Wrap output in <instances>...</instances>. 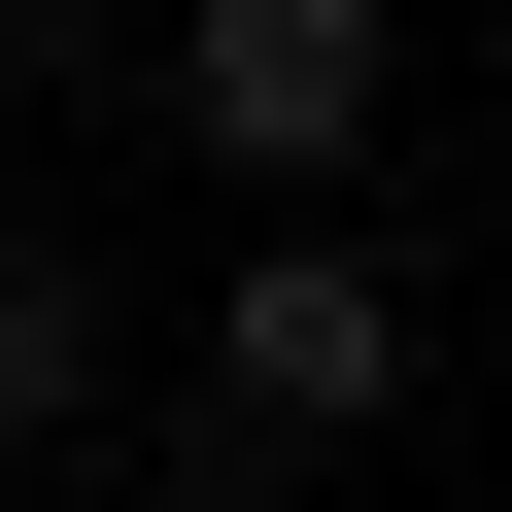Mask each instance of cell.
Instances as JSON below:
<instances>
[{"mask_svg": "<svg viewBox=\"0 0 512 512\" xmlns=\"http://www.w3.org/2000/svg\"><path fill=\"white\" fill-rule=\"evenodd\" d=\"M137 69H171V137H205L239 205H342L376 103H410V0H171Z\"/></svg>", "mask_w": 512, "mask_h": 512, "instance_id": "obj_1", "label": "cell"}, {"mask_svg": "<svg viewBox=\"0 0 512 512\" xmlns=\"http://www.w3.org/2000/svg\"><path fill=\"white\" fill-rule=\"evenodd\" d=\"M205 410H239V444H274V478L410 410V274H376V239H342V205H274V239H239V274H205Z\"/></svg>", "mask_w": 512, "mask_h": 512, "instance_id": "obj_2", "label": "cell"}, {"mask_svg": "<svg viewBox=\"0 0 512 512\" xmlns=\"http://www.w3.org/2000/svg\"><path fill=\"white\" fill-rule=\"evenodd\" d=\"M171 0H0V103H69V69H137Z\"/></svg>", "mask_w": 512, "mask_h": 512, "instance_id": "obj_3", "label": "cell"}, {"mask_svg": "<svg viewBox=\"0 0 512 512\" xmlns=\"http://www.w3.org/2000/svg\"><path fill=\"white\" fill-rule=\"evenodd\" d=\"M171 512H274V444H239V478H171Z\"/></svg>", "mask_w": 512, "mask_h": 512, "instance_id": "obj_4", "label": "cell"}, {"mask_svg": "<svg viewBox=\"0 0 512 512\" xmlns=\"http://www.w3.org/2000/svg\"><path fill=\"white\" fill-rule=\"evenodd\" d=\"M478 69H512V0H478Z\"/></svg>", "mask_w": 512, "mask_h": 512, "instance_id": "obj_5", "label": "cell"}]
</instances>
